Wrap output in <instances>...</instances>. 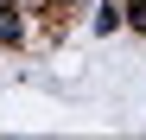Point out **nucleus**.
Instances as JSON below:
<instances>
[{
  "label": "nucleus",
  "mask_w": 146,
  "mask_h": 140,
  "mask_svg": "<svg viewBox=\"0 0 146 140\" xmlns=\"http://www.w3.org/2000/svg\"><path fill=\"white\" fill-rule=\"evenodd\" d=\"M0 45H19V13L0 0Z\"/></svg>",
  "instance_id": "obj_1"
},
{
  "label": "nucleus",
  "mask_w": 146,
  "mask_h": 140,
  "mask_svg": "<svg viewBox=\"0 0 146 140\" xmlns=\"http://www.w3.org/2000/svg\"><path fill=\"white\" fill-rule=\"evenodd\" d=\"M127 19H133V32H146V0H133V7H127Z\"/></svg>",
  "instance_id": "obj_2"
}]
</instances>
